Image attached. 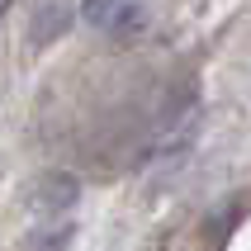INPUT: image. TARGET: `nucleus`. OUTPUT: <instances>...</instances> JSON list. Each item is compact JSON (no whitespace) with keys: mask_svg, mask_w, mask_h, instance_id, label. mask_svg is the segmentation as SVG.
Segmentation results:
<instances>
[{"mask_svg":"<svg viewBox=\"0 0 251 251\" xmlns=\"http://www.w3.org/2000/svg\"><path fill=\"white\" fill-rule=\"evenodd\" d=\"M81 14L90 28H100L119 43H133L147 33V5L142 0H81Z\"/></svg>","mask_w":251,"mask_h":251,"instance_id":"f257e3e1","label":"nucleus"},{"mask_svg":"<svg viewBox=\"0 0 251 251\" xmlns=\"http://www.w3.org/2000/svg\"><path fill=\"white\" fill-rule=\"evenodd\" d=\"M33 204H38L43 213H62V209H71L76 204V180L71 176H43L38 185H33Z\"/></svg>","mask_w":251,"mask_h":251,"instance_id":"f03ea898","label":"nucleus"},{"mask_svg":"<svg viewBox=\"0 0 251 251\" xmlns=\"http://www.w3.org/2000/svg\"><path fill=\"white\" fill-rule=\"evenodd\" d=\"M5 5H10V0H0V10H5Z\"/></svg>","mask_w":251,"mask_h":251,"instance_id":"7ed1b4c3","label":"nucleus"}]
</instances>
